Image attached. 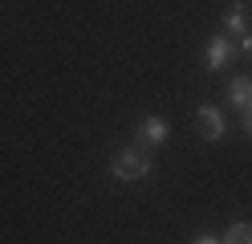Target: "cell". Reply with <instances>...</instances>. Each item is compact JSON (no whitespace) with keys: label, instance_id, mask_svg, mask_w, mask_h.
<instances>
[{"label":"cell","instance_id":"obj_4","mask_svg":"<svg viewBox=\"0 0 252 244\" xmlns=\"http://www.w3.org/2000/svg\"><path fill=\"white\" fill-rule=\"evenodd\" d=\"M195 122H199V135L208 142H220L224 139V114H220L216 106H199L195 110Z\"/></svg>","mask_w":252,"mask_h":244},{"label":"cell","instance_id":"obj_1","mask_svg":"<svg viewBox=\"0 0 252 244\" xmlns=\"http://www.w3.org/2000/svg\"><path fill=\"white\" fill-rule=\"evenodd\" d=\"M110 171H114V179H143L151 171V159L143 146H122V151H114V159H110Z\"/></svg>","mask_w":252,"mask_h":244},{"label":"cell","instance_id":"obj_8","mask_svg":"<svg viewBox=\"0 0 252 244\" xmlns=\"http://www.w3.org/2000/svg\"><path fill=\"white\" fill-rule=\"evenodd\" d=\"M240 49H244V53L252 57V33H244V41H240Z\"/></svg>","mask_w":252,"mask_h":244},{"label":"cell","instance_id":"obj_6","mask_svg":"<svg viewBox=\"0 0 252 244\" xmlns=\"http://www.w3.org/2000/svg\"><path fill=\"white\" fill-rule=\"evenodd\" d=\"M220 244H252V224H232Z\"/></svg>","mask_w":252,"mask_h":244},{"label":"cell","instance_id":"obj_5","mask_svg":"<svg viewBox=\"0 0 252 244\" xmlns=\"http://www.w3.org/2000/svg\"><path fill=\"white\" fill-rule=\"evenodd\" d=\"M228 98H232V106H240V110L248 114V110H252V81H248V77H232Z\"/></svg>","mask_w":252,"mask_h":244},{"label":"cell","instance_id":"obj_7","mask_svg":"<svg viewBox=\"0 0 252 244\" xmlns=\"http://www.w3.org/2000/svg\"><path fill=\"white\" fill-rule=\"evenodd\" d=\"M224 29L236 33V37H244V29H248V25H244V8H240V4H236V8L224 16Z\"/></svg>","mask_w":252,"mask_h":244},{"label":"cell","instance_id":"obj_10","mask_svg":"<svg viewBox=\"0 0 252 244\" xmlns=\"http://www.w3.org/2000/svg\"><path fill=\"white\" fill-rule=\"evenodd\" d=\"M244 130H248V135H252V110L244 114Z\"/></svg>","mask_w":252,"mask_h":244},{"label":"cell","instance_id":"obj_3","mask_svg":"<svg viewBox=\"0 0 252 244\" xmlns=\"http://www.w3.org/2000/svg\"><path fill=\"white\" fill-rule=\"evenodd\" d=\"M232 57H236V49H232V41L220 33V37H212L208 41V57H203V65H208V73H220L224 65H232Z\"/></svg>","mask_w":252,"mask_h":244},{"label":"cell","instance_id":"obj_9","mask_svg":"<svg viewBox=\"0 0 252 244\" xmlns=\"http://www.w3.org/2000/svg\"><path fill=\"white\" fill-rule=\"evenodd\" d=\"M191 244H220V240H216V236H195Z\"/></svg>","mask_w":252,"mask_h":244},{"label":"cell","instance_id":"obj_2","mask_svg":"<svg viewBox=\"0 0 252 244\" xmlns=\"http://www.w3.org/2000/svg\"><path fill=\"white\" fill-rule=\"evenodd\" d=\"M167 135H171V126H167V118H159V114H151V118H143L138 122V142L134 146H163L167 142Z\"/></svg>","mask_w":252,"mask_h":244}]
</instances>
